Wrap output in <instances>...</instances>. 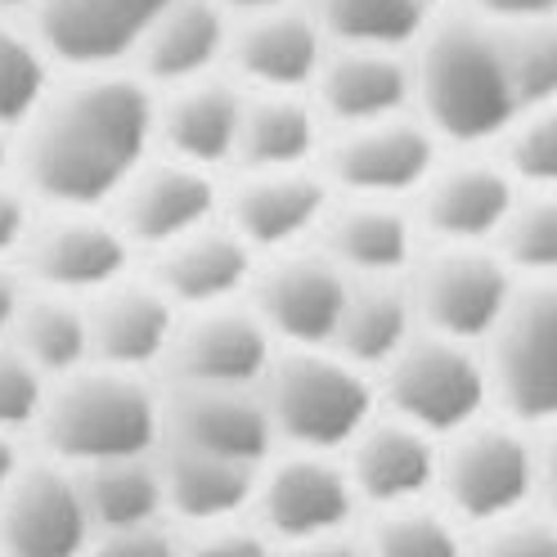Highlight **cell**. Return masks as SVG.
Masks as SVG:
<instances>
[{"label":"cell","mask_w":557,"mask_h":557,"mask_svg":"<svg viewBox=\"0 0 557 557\" xmlns=\"http://www.w3.org/2000/svg\"><path fill=\"white\" fill-rule=\"evenodd\" d=\"M153 153L149 86L131 73H63L14 135V181L37 212H109Z\"/></svg>","instance_id":"6da1fadb"},{"label":"cell","mask_w":557,"mask_h":557,"mask_svg":"<svg viewBox=\"0 0 557 557\" xmlns=\"http://www.w3.org/2000/svg\"><path fill=\"white\" fill-rule=\"evenodd\" d=\"M413 117L445 153H495L517 122V95L499 27L468 10H441L409 50Z\"/></svg>","instance_id":"7a4b0ae2"},{"label":"cell","mask_w":557,"mask_h":557,"mask_svg":"<svg viewBox=\"0 0 557 557\" xmlns=\"http://www.w3.org/2000/svg\"><path fill=\"white\" fill-rule=\"evenodd\" d=\"M37 436L50 463L59 468H99L117 459H145L162 449V387L153 377L82 369L50 382Z\"/></svg>","instance_id":"3957f363"},{"label":"cell","mask_w":557,"mask_h":557,"mask_svg":"<svg viewBox=\"0 0 557 557\" xmlns=\"http://www.w3.org/2000/svg\"><path fill=\"white\" fill-rule=\"evenodd\" d=\"M261 405L278 449L333 459L382 413L377 382L333 351H278L261 382Z\"/></svg>","instance_id":"277c9868"},{"label":"cell","mask_w":557,"mask_h":557,"mask_svg":"<svg viewBox=\"0 0 557 557\" xmlns=\"http://www.w3.org/2000/svg\"><path fill=\"white\" fill-rule=\"evenodd\" d=\"M373 382L382 413L400 418L405 428L432 436L436 445L455 441L459 432L495 413L485 356L476 346H459L432 333H418Z\"/></svg>","instance_id":"5b68a950"},{"label":"cell","mask_w":557,"mask_h":557,"mask_svg":"<svg viewBox=\"0 0 557 557\" xmlns=\"http://www.w3.org/2000/svg\"><path fill=\"white\" fill-rule=\"evenodd\" d=\"M436 495L445 512L468 527L495 531L504 521L527 517L540 495V449L535 432L491 413L485 423L441 445Z\"/></svg>","instance_id":"8992f818"},{"label":"cell","mask_w":557,"mask_h":557,"mask_svg":"<svg viewBox=\"0 0 557 557\" xmlns=\"http://www.w3.org/2000/svg\"><path fill=\"white\" fill-rule=\"evenodd\" d=\"M481 356L495 413L548 432L557 423V284H521Z\"/></svg>","instance_id":"52a82bcc"},{"label":"cell","mask_w":557,"mask_h":557,"mask_svg":"<svg viewBox=\"0 0 557 557\" xmlns=\"http://www.w3.org/2000/svg\"><path fill=\"white\" fill-rule=\"evenodd\" d=\"M405 288L418 333L481 351L521 284L495 257V248H423V257L405 274Z\"/></svg>","instance_id":"ba28073f"},{"label":"cell","mask_w":557,"mask_h":557,"mask_svg":"<svg viewBox=\"0 0 557 557\" xmlns=\"http://www.w3.org/2000/svg\"><path fill=\"white\" fill-rule=\"evenodd\" d=\"M139 270V257L109 212H37L18 274L32 293L95 301Z\"/></svg>","instance_id":"9c48e42d"},{"label":"cell","mask_w":557,"mask_h":557,"mask_svg":"<svg viewBox=\"0 0 557 557\" xmlns=\"http://www.w3.org/2000/svg\"><path fill=\"white\" fill-rule=\"evenodd\" d=\"M441 158L445 149L436 145V135L409 113L356 131H333L320 153V176L333 198L409 207Z\"/></svg>","instance_id":"30bf717a"},{"label":"cell","mask_w":557,"mask_h":557,"mask_svg":"<svg viewBox=\"0 0 557 557\" xmlns=\"http://www.w3.org/2000/svg\"><path fill=\"white\" fill-rule=\"evenodd\" d=\"M346 293H351V278L310 243L257 265L248 306L278 351H329Z\"/></svg>","instance_id":"8fae6325"},{"label":"cell","mask_w":557,"mask_h":557,"mask_svg":"<svg viewBox=\"0 0 557 557\" xmlns=\"http://www.w3.org/2000/svg\"><path fill=\"white\" fill-rule=\"evenodd\" d=\"M221 207H225V176L153 153L113 198L109 216L117 221L139 265H145L149 257L166 252L171 243L221 221Z\"/></svg>","instance_id":"7c38bea8"},{"label":"cell","mask_w":557,"mask_h":557,"mask_svg":"<svg viewBox=\"0 0 557 557\" xmlns=\"http://www.w3.org/2000/svg\"><path fill=\"white\" fill-rule=\"evenodd\" d=\"M517 194L495 153H445L409 207L428 248H491Z\"/></svg>","instance_id":"4fadbf2b"},{"label":"cell","mask_w":557,"mask_h":557,"mask_svg":"<svg viewBox=\"0 0 557 557\" xmlns=\"http://www.w3.org/2000/svg\"><path fill=\"white\" fill-rule=\"evenodd\" d=\"M278 356L274 337L252 315L248 301L181 315L176 342L162 364V387H202V392H261Z\"/></svg>","instance_id":"5bb4252c"},{"label":"cell","mask_w":557,"mask_h":557,"mask_svg":"<svg viewBox=\"0 0 557 557\" xmlns=\"http://www.w3.org/2000/svg\"><path fill=\"white\" fill-rule=\"evenodd\" d=\"M252 508L261 512L265 535L293 548V544L346 535L351 517L360 512V499L351 491V476H346L342 459L278 449L257 476Z\"/></svg>","instance_id":"9a60e30c"},{"label":"cell","mask_w":557,"mask_h":557,"mask_svg":"<svg viewBox=\"0 0 557 557\" xmlns=\"http://www.w3.org/2000/svg\"><path fill=\"white\" fill-rule=\"evenodd\" d=\"M171 0H46L32 18L59 73H126Z\"/></svg>","instance_id":"2e32d148"},{"label":"cell","mask_w":557,"mask_h":557,"mask_svg":"<svg viewBox=\"0 0 557 557\" xmlns=\"http://www.w3.org/2000/svg\"><path fill=\"white\" fill-rule=\"evenodd\" d=\"M95 527L82 481L59 463H23L0 495V557H86Z\"/></svg>","instance_id":"e0dca14e"},{"label":"cell","mask_w":557,"mask_h":557,"mask_svg":"<svg viewBox=\"0 0 557 557\" xmlns=\"http://www.w3.org/2000/svg\"><path fill=\"white\" fill-rule=\"evenodd\" d=\"M162 449H185L238 468H265L278 445L261 392L162 387Z\"/></svg>","instance_id":"ac0fdd59"},{"label":"cell","mask_w":557,"mask_h":557,"mask_svg":"<svg viewBox=\"0 0 557 557\" xmlns=\"http://www.w3.org/2000/svg\"><path fill=\"white\" fill-rule=\"evenodd\" d=\"M333 207L320 171H274V176H230L221 221L248 243L252 257H284L310 248Z\"/></svg>","instance_id":"d6986e66"},{"label":"cell","mask_w":557,"mask_h":557,"mask_svg":"<svg viewBox=\"0 0 557 557\" xmlns=\"http://www.w3.org/2000/svg\"><path fill=\"white\" fill-rule=\"evenodd\" d=\"M329 54V37L306 5L234 18L225 73L248 95H310Z\"/></svg>","instance_id":"ffe728a7"},{"label":"cell","mask_w":557,"mask_h":557,"mask_svg":"<svg viewBox=\"0 0 557 557\" xmlns=\"http://www.w3.org/2000/svg\"><path fill=\"white\" fill-rule=\"evenodd\" d=\"M86 320H90V364L153 377L171 356L181 310L158 293V284L139 265L117 288L86 301Z\"/></svg>","instance_id":"44dd1931"},{"label":"cell","mask_w":557,"mask_h":557,"mask_svg":"<svg viewBox=\"0 0 557 557\" xmlns=\"http://www.w3.org/2000/svg\"><path fill=\"white\" fill-rule=\"evenodd\" d=\"M243 103H248V90H243L230 73L153 95V145H158V153L230 181L238 126H243Z\"/></svg>","instance_id":"7402d4cb"},{"label":"cell","mask_w":557,"mask_h":557,"mask_svg":"<svg viewBox=\"0 0 557 557\" xmlns=\"http://www.w3.org/2000/svg\"><path fill=\"white\" fill-rule=\"evenodd\" d=\"M310 103L333 131H356L373 122H392L413 113V73L409 50H360V46H329L324 67Z\"/></svg>","instance_id":"603a6c76"},{"label":"cell","mask_w":557,"mask_h":557,"mask_svg":"<svg viewBox=\"0 0 557 557\" xmlns=\"http://www.w3.org/2000/svg\"><path fill=\"white\" fill-rule=\"evenodd\" d=\"M230 32H234V14L221 0H171L162 18L149 27V37L139 41L126 73L153 95L216 77L225 73Z\"/></svg>","instance_id":"cb8c5ba5"},{"label":"cell","mask_w":557,"mask_h":557,"mask_svg":"<svg viewBox=\"0 0 557 557\" xmlns=\"http://www.w3.org/2000/svg\"><path fill=\"white\" fill-rule=\"evenodd\" d=\"M257 257L225 221H212L207 230L171 243L166 252L145 261V274L158 284V293L181 310V315H198V310L216 306H238L248 301Z\"/></svg>","instance_id":"d4e9b609"},{"label":"cell","mask_w":557,"mask_h":557,"mask_svg":"<svg viewBox=\"0 0 557 557\" xmlns=\"http://www.w3.org/2000/svg\"><path fill=\"white\" fill-rule=\"evenodd\" d=\"M342 468L351 476V491L360 504L377 512H396V508L428 504V495H436L441 445L423 432L405 428L400 418L377 413L342 455Z\"/></svg>","instance_id":"484cf974"},{"label":"cell","mask_w":557,"mask_h":557,"mask_svg":"<svg viewBox=\"0 0 557 557\" xmlns=\"http://www.w3.org/2000/svg\"><path fill=\"white\" fill-rule=\"evenodd\" d=\"M315 248L346 278H405L428 243L413 221V207L405 202L333 198L315 234Z\"/></svg>","instance_id":"4316f807"},{"label":"cell","mask_w":557,"mask_h":557,"mask_svg":"<svg viewBox=\"0 0 557 557\" xmlns=\"http://www.w3.org/2000/svg\"><path fill=\"white\" fill-rule=\"evenodd\" d=\"M329 126L310 95H248L230 176H274V171H320Z\"/></svg>","instance_id":"83f0119b"},{"label":"cell","mask_w":557,"mask_h":557,"mask_svg":"<svg viewBox=\"0 0 557 557\" xmlns=\"http://www.w3.org/2000/svg\"><path fill=\"white\" fill-rule=\"evenodd\" d=\"M418 337V315L405 278H351L329 351L377 377Z\"/></svg>","instance_id":"f1b7e54d"},{"label":"cell","mask_w":557,"mask_h":557,"mask_svg":"<svg viewBox=\"0 0 557 557\" xmlns=\"http://www.w3.org/2000/svg\"><path fill=\"white\" fill-rule=\"evenodd\" d=\"M166 512L189 521L194 531H216L252 508L261 468H238L225 459H202L185 449H158Z\"/></svg>","instance_id":"f546056e"},{"label":"cell","mask_w":557,"mask_h":557,"mask_svg":"<svg viewBox=\"0 0 557 557\" xmlns=\"http://www.w3.org/2000/svg\"><path fill=\"white\" fill-rule=\"evenodd\" d=\"M10 346L46 382H63L90 369V320L86 301H67L50 293H27Z\"/></svg>","instance_id":"4dcf8cb0"},{"label":"cell","mask_w":557,"mask_h":557,"mask_svg":"<svg viewBox=\"0 0 557 557\" xmlns=\"http://www.w3.org/2000/svg\"><path fill=\"white\" fill-rule=\"evenodd\" d=\"M77 481H82V499H86V512H90L95 535L158 527L162 512H166L158 455L99 463V468L77 472Z\"/></svg>","instance_id":"1f68e13d"},{"label":"cell","mask_w":557,"mask_h":557,"mask_svg":"<svg viewBox=\"0 0 557 557\" xmlns=\"http://www.w3.org/2000/svg\"><path fill=\"white\" fill-rule=\"evenodd\" d=\"M306 10L324 27L329 46L360 50H413L436 18L423 0H306Z\"/></svg>","instance_id":"d6a6232c"},{"label":"cell","mask_w":557,"mask_h":557,"mask_svg":"<svg viewBox=\"0 0 557 557\" xmlns=\"http://www.w3.org/2000/svg\"><path fill=\"white\" fill-rule=\"evenodd\" d=\"M59 77V63L46 54L32 23L0 18V131L18 135Z\"/></svg>","instance_id":"836d02e7"},{"label":"cell","mask_w":557,"mask_h":557,"mask_svg":"<svg viewBox=\"0 0 557 557\" xmlns=\"http://www.w3.org/2000/svg\"><path fill=\"white\" fill-rule=\"evenodd\" d=\"M491 248L517 284H557V194L521 189Z\"/></svg>","instance_id":"e575fe53"},{"label":"cell","mask_w":557,"mask_h":557,"mask_svg":"<svg viewBox=\"0 0 557 557\" xmlns=\"http://www.w3.org/2000/svg\"><path fill=\"white\" fill-rule=\"evenodd\" d=\"M369 557H468V544L449 512L432 504H413L377 517Z\"/></svg>","instance_id":"d590c367"},{"label":"cell","mask_w":557,"mask_h":557,"mask_svg":"<svg viewBox=\"0 0 557 557\" xmlns=\"http://www.w3.org/2000/svg\"><path fill=\"white\" fill-rule=\"evenodd\" d=\"M495 158L508 166L517 189L527 194H557V99L540 109L517 113L508 135L499 139Z\"/></svg>","instance_id":"8d00e7d4"},{"label":"cell","mask_w":557,"mask_h":557,"mask_svg":"<svg viewBox=\"0 0 557 557\" xmlns=\"http://www.w3.org/2000/svg\"><path fill=\"white\" fill-rule=\"evenodd\" d=\"M499 41H504V63L517 95V113L553 103L557 99V18L499 27Z\"/></svg>","instance_id":"74e56055"},{"label":"cell","mask_w":557,"mask_h":557,"mask_svg":"<svg viewBox=\"0 0 557 557\" xmlns=\"http://www.w3.org/2000/svg\"><path fill=\"white\" fill-rule=\"evenodd\" d=\"M46 396H50V382L10 342H0V432L5 436L37 432Z\"/></svg>","instance_id":"f35d334b"},{"label":"cell","mask_w":557,"mask_h":557,"mask_svg":"<svg viewBox=\"0 0 557 557\" xmlns=\"http://www.w3.org/2000/svg\"><path fill=\"white\" fill-rule=\"evenodd\" d=\"M468 557H557V527L527 512L517 521H504L495 531H485V540Z\"/></svg>","instance_id":"ab89813d"},{"label":"cell","mask_w":557,"mask_h":557,"mask_svg":"<svg viewBox=\"0 0 557 557\" xmlns=\"http://www.w3.org/2000/svg\"><path fill=\"white\" fill-rule=\"evenodd\" d=\"M32 225H37V202L23 194V185L14 176H5L0 181V261L18 265V252H23Z\"/></svg>","instance_id":"60d3db41"},{"label":"cell","mask_w":557,"mask_h":557,"mask_svg":"<svg viewBox=\"0 0 557 557\" xmlns=\"http://www.w3.org/2000/svg\"><path fill=\"white\" fill-rule=\"evenodd\" d=\"M181 557H278L265 531H248V527H216V531H198L194 544L181 548Z\"/></svg>","instance_id":"b9f144b4"},{"label":"cell","mask_w":557,"mask_h":557,"mask_svg":"<svg viewBox=\"0 0 557 557\" xmlns=\"http://www.w3.org/2000/svg\"><path fill=\"white\" fill-rule=\"evenodd\" d=\"M449 10H468L491 27H521V23H553L557 0H455Z\"/></svg>","instance_id":"7bdbcfd3"},{"label":"cell","mask_w":557,"mask_h":557,"mask_svg":"<svg viewBox=\"0 0 557 557\" xmlns=\"http://www.w3.org/2000/svg\"><path fill=\"white\" fill-rule=\"evenodd\" d=\"M86 557H181V544L162 527H139V531H113L95 535Z\"/></svg>","instance_id":"ee69618b"},{"label":"cell","mask_w":557,"mask_h":557,"mask_svg":"<svg viewBox=\"0 0 557 557\" xmlns=\"http://www.w3.org/2000/svg\"><path fill=\"white\" fill-rule=\"evenodd\" d=\"M27 293H32V288H27V278L18 274V265H14V261H0V342H10Z\"/></svg>","instance_id":"f6af8a7d"},{"label":"cell","mask_w":557,"mask_h":557,"mask_svg":"<svg viewBox=\"0 0 557 557\" xmlns=\"http://www.w3.org/2000/svg\"><path fill=\"white\" fill-rule=\"evenodd\" d=\"M535 449H540V499H548V508L557 512V423L540 432Z\"/></svg>","instance_id":"bcb514c9"},{"label":"cell","mask_w":557,"mask_h":557,"mask_svg":"<svg viewBox=\"0 0 557 557\" xmlns=\"http://www.w3.org/2000/svg\"><path fill=\"white\" fill-rule=\"evenodd\" d=\"M278 557H369V548L351 544L346 535H333V540H315V544H293Z\"/></svg>","instance_id":"7dc6e473"},{"label":"cell","mask_w":557,"mask_h":557,"mask_svg":"<svg viewBox=\"0 0 557 557\" xmlns=\"http://www.w3.org/2000/svg\"><path fill=\"white\" fill-rule=\"evenodd\" d=\"M23 472V455H18V436L0 432V495L14 485V476Z\"/></svg>","instance_id":"c3c4849f"},{"label":"cell","mask_w":557,"mask_h":557,"mask_svg":"<svg viewBox=\"0 0 557 557\" xmlns=\"http://www.w3.org/2000/svg\"><path fill=\"white\" fill-rule=\"evenodd\" d=\"M221 5L234 18H248V14H265V10H284V5H306V0H221Z\"/></svg>","instance_id":"681fc988"},{"label":"cell","mask_w":557,"mask_h":557,"mask_svg":"<svg viewBox=\"0 0 557 557\" xmlns=\"http://www.w3.org/2000/svg\"><path fill=\"white\" fill-rule=\"evenodd\" d=\"M46 0H0V18H18V23H32L41 14Z\"/></svg>","instance_id":"f907efd6"},{"label":"cell","mask_w":557,"mask_h":557,"mask_svg":"<svg viewBox=\"0 0 557 557\" xmlns=\"http://www.w3.org/2000/svg\"><path fill=\"white\" fill-rule=\"evenodd\" d=\"M14 176V135L0 131V181Z\"/></svg>","instance_id":"816d5d0a"},{"label":"cell","mask_w":557,"mask_h":557,"mask_svg":"<svg viewBox=\"0 0 557 557\" xmlns=\"http://www.w3.org/2000/svg\"><path fill=\"white\" fill-rule=\"evenodd\" d=\"M423 5H428L432 14H441V10H449V5H455V0H423Z\"/></svg>","instance_id":"f5cc1de1"}]
</instances>
